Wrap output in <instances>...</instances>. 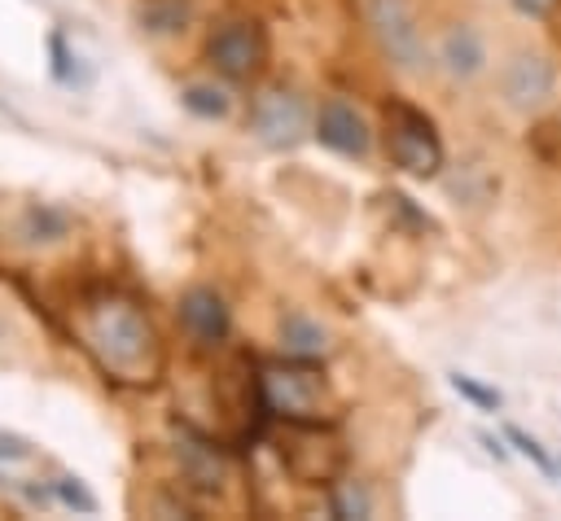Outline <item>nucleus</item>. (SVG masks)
Listing matches in <instances>:
<instances>
[{
  "mask_svg": "<svg viewBox=\"0 0 561 521\" xmlns=\"http://www.w3.org/2000/svg\"><path fill=\"white\" fill-rule=\"evenodd\" d=\"M92 346L114 372H127V377H136L145 359H158V337L149 320L127 302H105L92 311Z\"/></svg>",
  "mask_w": 561,
  "mask_h": 521,
  "instance_id": "1",
  "label": "nucleus"
},
{
  "mask_svg": "<svg viewBox=\"0 0 561 521\" xmlns=\"http://www.w3.org/2000/svg\"><path fill=\"white\" fill-rule=\"evenodd\" d=\"M386 144H390V158L416 180H434L443 171V140L434 123L408 101L386 105Z\"/></svg>",
  "mask_w": 561,
  "mask_h": 521,
  "instance_id": "2",
  "label": "nucleus"
},
{
  "mask_svg": "<svg viewBox=\"0 0 561 521\" xmlns=\"http://www.w3.org/2000/svg\"><path fill=\"white\" fill-rule=\"evenodd\" d=\"M368 26H373L381 53L390 57V66H399L408 74H421L430 66V48H425L421 22L408 0H368Z\"/></svg>",
  "mask_w": 561,
  "mask_h": 521,
  "instance_id": "3",
  "label": "nucleus"
},
{
  "mask_svg": "<svg viewBox=\"0 0 561 521\" xmlns=\"http://www.w3.org/2000/svg\"><path fill=\"white\" fill-rule=\"evenodd\" d=\"M557 96V66L548 53L535 48H517L504 57L500 66V101L513 114H539L548 109V101Z\"/></svg>",
  "mask_w": 561,
  "mask_h": 521,
  "instance_id": "4",
  "label": "nucleus"
},
{
  "mask_svg": "<svg viewBox=\"0 0 561 521\" xmlns=\"http://www.w3.org/2000/svg\"><path fill=\"white\" fill-rule=\"evenodd\" d=\"M311 127V109L294 88H267L250 105V131L267 149H294Z\"/></svg>",
  "mask_w": 561,
  "mask_h": 521,
  "instance_id": "5",
  "label": "nucleus"
},
{
  "mask_svg": "<svg viewBox=\"0 0 561 521\" xmlns=\"http://www.w3.org/2000/svg\"><path fill=\"white\" fill-rule=\"evenodd\" d=\"M324 385L307 368H272L263 372V403L285 420H320Z\"/></svg>",
  "mask_w": 561,
  "mask_h": 521,
  "instance_id": "6",
  "label": "nucleus"
},
{
  "mask_svg": "<svg viewBox=\"0 0 561 521\" xmlns=\"http://www.w3.org/2000/svg\"><path fill=\"white\" fill-rule=\"evenodd\" d=\"M206 57L215 61L219 74H228V79H250V74L259 70V61H263V35H259L254 22H224V26L210 35Z\"/></svg>",
  "mask_w": 561,
  "mask_h": 521,
  "instance_id": "7",
  "label": "nucleus"
},
{
  "mask_svg": "<svg viewBox=\"0 0 561 521\" xmlns=\"http://www.w3.org/2000/svg\"><path fill=\"white\" fill-rule=\"evenodd\" d=\"M311 136H316L324 149L342 153V158H364V153L373 149V131H368L364 114H359L355 105H346V101H324V105L316 109Z\"/></svg>",
  "mask_w": 561,
  "mask_h": 521,
  "instance_id": "8",
  "label": "nucleus"
},
{
  "mask_svg": "<svg viewBox=\"0 0 561 521\" xmlns=\"http://www.w3.org/2000/svg\"><path fill=\"white\" fill-rule=\"evenodd\" d=\"M180 324H184V333L188 337H197L202 346H219L224 337H228V302L210 289V285H193V289H184V298H180Z\"/></svg>",
  "mask_w": 561,
  "mask_h": 521,
  "instance_id": "9",
  "label": "nucleus"
},
{
  "mask_svg": "<svg viewBox=\"0 0 561 521\" xmlns=\"http://www.w3.org/2000/svg\"><path fill=\"white\" fill-rule=\"evenodd\" d=\"M438 66H443L456 83L478 79V74L486 70V44H482V35H478L469 22L447 26L443 39H438Z\"/></svg>",
  "mask_w": 561,
  "mask_h": 521,
  "instance_id": "10",
  "label": "nucleus"
},
{
  "mask_svg": "<svg viewBox=\"0 0 561 521\" xmlns=\"http://www.w3.org/2000/svg\"><path fill=\"white\" fill-rule=\"evenodd\" d=\"M280 346H285L289 355H298V359H311V355L324 350V328H320L316 320L289 311V315L280 320Z\"/></svg>",
  "mask_w": 561,
  "mask_h": 521,
  "instance_id": "11",
  "label": "nucleus"
},
{
  "mask_svg": "<svg viewBox=\"0 0 561 521\" xmlns=\"http://www.w3.org/2000/svg\"><path fill=\"white\" fill-rule=\"evenodd\" d=\"M180 460H184V473H188L193 486H202V490H219L224 486V464L206 442H184Z\"/></svg>",
  "mask_w": 561,
  "mask_h": 521,
  "instance_id": "12",
  "label": "nucleus"
},
{
  "mask_svg": "<svg viewBox=\"0 0 561 521\" xmlns=\"http://www.w3.org/2000/svg\"><path fill=\"white\" fill-rule=\"evenodd\" d=\"M180 101H184V109H188L193 118H206V123L228 118V109H232L228 92H224V88H215V83H188V88L180 92Z\"/></svg>",
  "mask_w": 561,
  "mask_h": 521,
  "instance_id": "13",
  "label": "nucleus"
},
{
  "mask_svg": "<svg viewBox=\"0 0 561 521\" xmlns=\"http://www.w3.org/2000/svg\"><path fill=\"white\" fill-rule=\"evenodd\" d=\"M66 232H70V219H66L61 210L44 206V201H39V206H31V210L22 215V236H26V241H35V245H39V241H61Z\"/></svg>",
  "mask_w": 561,
  "mask_h": 521,
  "instance_id": "14",
  "label": "nucleus"
},
{
  "mask_svg": "<svg viewBox=\"0 0 561 521\" xmlns=\"http://www.w3.org/2000/svg\"><path fill=\"white\" fill-rule=\"evenodd\" d=\"M48 74L61 83V88H75V83H88V74L79 70V57L70 53V44H66V35L53 26L48 31Z\"/></svg>",
  "mask_w": 561,
  "mask_h": 521,
  "instance_id": "15",
  "label": "nucleus"
},
{
  "mask_svg": "<svg viewBox=\"0 0 561 521\" xmlns=\"http://www.w3.org/2000/svg\"><path fill=\"white\" fill-rule=\"evenodd\" d=\"M447 381H451V390H456L460 398H469V403L482 407V412H500V407H504V394H500L495 385H482V381L469 377V372H451Z\"/></svg>",
  "mask_w": 561,
  "mask_h": 521,
  "instance_id": "16",
  "label": "nucleus"
},
{
  "mask_svg": "<svg viewBox=\"0 0 561 521\" xmlns=\"http://www.w3.org/2000/svg\"><path fill=\"white\" fill-rule=\"evenodd\" d=\"M53 490H57V503H61V508H70V512H83V517H96V512H101L96 495H92L79 477H57V482H53Z\"/></svg>",
  "mask_w": 561,
  "mask_h": 521,
  "instance_id": "17",
  "label": "nucleus"
},
{
  "mask_svg": "<svg viewBox=\"0 0 561 521\" xmlns=\"http://www.w3.org/2000/svg\"><path fill=\"white\" fill-rule=\"evenodd\" d=\"M329 512L342 517V521H351V517H373V499H368L355 482H342V486L333 490V499H329Z\"/></svg>",
  "mask_w": 561,
  "mask_h": 521,
  "instance_id": "18",
  "label": "nucleus"
},
{
  "mask_svg": "<svg viewBox=\"0 0 561 521\" xmlns=\"http://www.w3.org/2000/svg\"><path fill=\"white\" fill-rule=\"evenodd\" d=\"M504 438H508V442H513V447H517V451H522L539 473H552V468H557V464H552V455L543 451V442H539L535 433H526L522 425H508V429H504Z\"/></svg>",
  "mask_w": 561,
  "mask_h": 521,
  "instance_id": "19",
  "label": "nucleus"
},
{
  "mask_svg": "<svg viewBox=\"0 0 561 521\" xmlns=\"http://www.w3.org/2000/svg\"><path fill=\"white\" fill-rule=\"evenodd\" d=\"M31 455H35V447H31L26 438L0 429V460H4V464H22V460H31Z\"/></svg>",
  "mask_w": 561,
  "mask_h": 521,
  "instance_id": "20",
  "label": "nucleus"
},
{
  "mask_svg": "<svg viewBox=\"0 0 561 521\" xmlns=\"http://www.w3.org/2000/svg\"><path fill=\"white\" fill-rule=\"evenodd\" d=\"M557 4H561V0H513V9H517L522 18H548V13H557Z\"/></svg>",
  "mask_w": 561,
  "mask_h": 521,
  "instance_id": "21",
  "label": "nucleus"
},
{
  "mask_svg": "<svg viewBox=\"0 0 561 521\" xmlns=\"http://www.w3.org/2000/svg\"><path fill=\"white\" fill-rule=\"evenodd\" d=\"M478 442H482V447H486V451H491L495 460H508V447H504V442H500L495 433H478Z\"/></svg>",
  "mask_w": 561,
  "mask_h": 521,
  "instance_id": "22",
  "label": "nucleus"
},
{
  "mask_svg": "<svg viewBox=\"0 0 561 521\" xmlns=\"http://www.w3.org/2000/svg\"><path fill=\"white\" fill-rule=\"evenodd\" d=\"M557 477H561V460H557Z\"/></svg>",
  "mask_w": 561,
  "mask_h": 521,
  "instance_id": "23",
  "label": "nucleus"
}]
</instances>
